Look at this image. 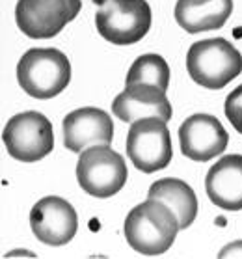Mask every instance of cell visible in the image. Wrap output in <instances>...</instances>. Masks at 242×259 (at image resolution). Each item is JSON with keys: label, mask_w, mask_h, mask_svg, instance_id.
Returning a JSON list of instances; mask_svg holds the SVG:
<instances>
[{"label": "cell", "mask_w": 242, "mask_h": 259, "mask_svg": "<svg viewBox=\"0 0 242 259\" xmlns=\"http://www.w3.org/2000/svg\"><path fill=\"white\" fill-rule=\"evenodd\" d=\"M233 13V0H177L175 21L188 34L222 28Z\"/></svg>", "instance_id": "cell-14"}, {"label": "cell", "mask_w": 242, "mask_h": 259, "mask_svg": "<svg viewBox=\"0 0 242 259\" xmlns=\"http://www.w3.org/2000/svg\"><path fill=\"white\" fill-rule=\"evenodd\" d=\"M112 112L119 121L132 123L140 118L171 119V105L164 90L153 84H129L114 99Z\"/></svg>", "instance_id": "cell-12"}, {"label": "cell", "mask_w": 242, "mask_h": 259, "mask_svg": "<svg viewBox=\"0 0 242 259\" xmlns=\"http://www.w3.org/2000/svg\"><path fill=\"white\" fill-rule=\"evenodd\" d=\"M186 69L196 84L222 90L242 73V54L224 37L196 41L186 54Z\"/></svg>", "instance_id": "cell-3"}, {"label": "cell", "mask_w": 242, "mask_h": 259, "mask_svg": "<svg viewBox=\"0 0 242 259\" xmlns=\"http://www.w3.org/2000/svg\"><path fill=\"white\" fill-rule=\"evenodd\" d=\"M148 196L164 201L166 205L171 207V211L179 218L181 230H186L194 224L196 217H198V198H196L194 190L184 181L175 179V177L159 179L149 187Z\"/></svg>", "instance_id": "cell-15"}, {"label": "cell", "mask_w": 242, "mask_h": 259, "mask_svg": "<svg viewBox=\"0 0 242 259\" xmlns=\"http://www.w3.org/2000/svg\"><path fill=\"white\" fill-rule=\"evenodd\" d=\"M129 177L125 159L110 144H97L80 151L77 162V181L84 192L93 198H110L125 187Z\"/></svg>", "instance_id": "cell-4"}, {"label": "cell", "mask_w": 242, "mask_h": 259, "mask_svg": "<svg viewBox=\"0 0 242 259\" xmlns=\"http://www.w3.org/2000/svg\"><path fill=\"white\" fill-rule=\"evenodd\" d=\"M179 144L186 159L207 162L224 153L229 144V135L218 118L211 114H194L179 127Z\"/></svg>", "instance_id": "cell-10"}, {"label": "cell", "mask_w": 242, "mask_h": 259, "mask_svg": "<svg viewBox=\"0 0 242 259\" xmlns=\"http://www.w3.org/2000/svg\"><path fill=\"white\" fill-rule=\"evenodd\" d=\"M2 140L10 157L21 162H37L54 147L53 123L41 112H23L13 116L2 131Z\"/></svg>", "instance_id": "cell-7"}, {"label": "cell", "mask_w": 242, "mask_h": 259, "mask_svg": "<svg viewBox=\"0 0 242 259\" xmlns=\"http://www.w3.org/2000/svg\"><path fill=\"white\" fill-rule=\"evenodd\" d=\"M209 200L224 211L242 209V155H225L205 177Z\"/></svg>", "instance_id": "cell-13"}, {"label": "cell", "mask_w": 242, "mask_h": 259, "mask_svg": "<svg viewBox=\"0 0 242 259\" xmlns=\"http://www.w3.org/2000/svg\"><path fill=\"white\" fill-rule=\"evenodd\" d=\"M125 149L130 162L143 174L166 168L173 157L171 136L166 121L160 118H140L132 121L127 133Z\"/></svg>", "instance_id": "cell-6"}, {"label": "cell", "mask_w": 242, "mask_h": 259, "mask_svg": "<svg viewBox=\"0 0 242 259\" xmlns=\"http://www.w3.org/2000/svg\"><path fill=\"white\" fill-rule=\"evenodd\" d=\"M220 259L224 257H242V241H236L233 244H227L220 250Z\"/></svg>", "instance_id": "cell-18"}, {"label": "cell", "mask_w": 242, "mask_h": 259, "mask_svg": "<svg viewBox=\"0 0 242 259\" xmlns=\"http://www.w3.org/2000/svg\"><path fill=\"white\" fill-rule=\"evenodd\" d=\"M225 118L229 119V123L235 127L236 133L242 135V84L236 86L227 97L224 105Z\"/></svg>", "instance_id": "cell-17"}, {"label": "cell", "mask_w": 242, "mask_h": 259, "mask_svg": "<svg viewBox=\"0 0 242 259\" xmlns=\"http://www.w3.org/2000/svg\"><path fill=\"white\" fill-rule=\"evenodd\" d=\"M129 84H153L160 90H168L170 86V67L159 54H142L130 65L125 86Z\"/></svg>", "instance_id": "cell-16"}, {"label": "cell", "mask_w": 242, "mask_h": 259, "mask_svg": "<svg viewBox=\"0 0 242 259\" xmlns=\"http://www.w3.org/2000/svg\"><path fill=\"white\" fill-rule=\"evenodd\" d=\"M30 228L37 241L49 246H64L77 235L78 217L75 207L60 196H47L32 207Z\"/></svg>", "instance_id": "cell-9"}, {"label": "cell", "mask_w": 242, "mask_h": 259, "mask_svg": "<svg viewBox=\"0 0 242 259\" xmlns=\"http://www.w3.org/2000/svg\"><path fill=\"white\" fill-rule=\"evenodd\" d=\"M17 80L30 97L53 99L71 82L69 58L53 47L30 49L19 60Z\"/></svg>", "instance_id": "cell-2"}, {"label": "cell", "mask_w": 242, "mask_h": 259, "mask_svg": "<svg viewBox=\"0 0 242 259\" xmlns=\"http://www.w3.org/2000/svg\"><path fill=\"white\" fill-rule=\"evenodd\" d=\"M80 8V0H19L15 6V23L32 39H49L71 23Z\"/></svg>", "instance_id": "cell-8"}, {"label": "cell", "mask_w": 242, "mask_h": 259, "mask_svg": "<svg viewBox=\"0 0 242 259\" xmlns=\"http://www.w3.org/2000/svg\"><path fill=\"white\" fill-rule=\"evenodd\" d=\"M62 131L64 146L73 153H80L88 146L112 144L114 138L112 118L95 106H84L69 112L64 118Z\"/></svg>", "instance_id": "cell-11"}, {"label": "cell", "mask_w": 242, "mask_h": 259, "mask_svg": "<svg viewBox=\"0 0 242 259\" xmlns=\"http://www.w3.org/2000/svg\"><path fill=\"white\" fill-rule=\"evenodd\" d=\"M179 230L177 214L170 205L155 198H148L132 207L123 226L129 246L142 255H160L168 252Z\"/></svg>", "instance_id": "cell-1"}, {"label": "cell", "mask_w": 242, "mask_h": 259, "mask_svg": "<svg viewBox=\"0 0 242 259\" xmlns=\"http://www.w3.org/2000/svg\"><path fill=\"white\" fill-rule=\"evenodd\" d=\"M151 19L148 0H105L95 13V26L107 41L132 45L146 37Z\"/></svg>", "instance_id": "cell-5"}]
</instances>
